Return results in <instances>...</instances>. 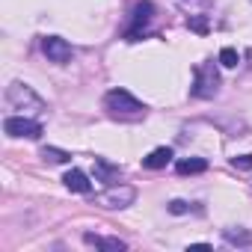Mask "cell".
<instances>
[{
	"label": "cell",
	"instance_id": "1",
	"mask_svg": "<svg viewBox=\"0 0 252 252\" xmlns=\"http://www.w3.org/2000/svg\"><path fill=\"white\" fill-rule=\"evenodd\" d=\"M104 107L113 116H119V119H140V116H146V104L137 101L128 89H110L104 95Z\"/></svg>",
	"mask_w": 252,
	"mask_h": 252
},
{
	"label": "cell",
	"instance_id": "2",
	"mask_svg": "<svg viewBox=\"0 0 252 252\" xmlns=\"http://www.w3.org/2000/svg\"><path fill=\"white\" fill-rule=\"evenodd\" d=\"M6 104L12 107V110H21V116L24 113H36V110H45V104H42V98L27 86V83H21V80H15V83H9V89H6Z\"/></svg>",
	"mask_w": 252,
	"mask_h": 252
},
{
	"label": "cell",
	"instance_id": "3",
	"mask_svg": "<svg viewBox=\"0 0 252 252\" xmlns=\"http://www.w3.org/2000/svg\"><path fill=\"white\" fill-rule=\"evenodd\" d=\"M220 92V71L214 63H199L196 65V74H193V95L208 101Z\"/></svg>",
	"mask_w": 252,
	"mask_h": 252
},
{
	"label": "cell",
	"instance_id": "4",
	"mask_svg": "<svg viewBox=\"0 0 252 252\" xmlns=\"http://www.w3.org/2000/svg\"><path fill=\"white\" fill-rule=\"evenodd\" d=\"M3 131L9 137H27V140H39L42 137V125L30 116H9L3 122Z\"/></svg>",
	"mask_w": 252,
	"mask_h": 252
},
{
	"label": "cell",
	"instance_id": "5",
	"mask_svg": "<svg viewBox=\"0 0 252 252\" xmlns=\"http://www.w3.org/2000/svg\"><path fill=\"white\" fill-rule=\"evenodd\" d=\"M134 199H137L134 187H128V184H107V190L101 193L98 202L104 208H128V205H134Z\"/></svg>",
	"mask_w": 252,
	"mask_h": 252
},
{
	"label": "cell",
	"instance_id": "6",
	"mask_svg": "<svg viewBox=\"0 0 252 252\" xmlns=\"http://www.w3.org/2000/svg\"><path fill=\"white\" fill-rule=\"evenodd\" d=\"M42 51H45V57L51 60V63H68L71 60V45L65 42V39H60V36H48V39H42Z\"/></svg>",
	"mask_w": 252,
	"mask_h": 252
},
{
	"label": "cell",
	"instance_id": "7",
	"mask_svg": "<svg viewBox=\"0 0 252 252\" xmlns=\"http://www.w3.org/2000/svg\"><path fill=\"white\" fill-rule=\"evenodd\" d=\"M155 18V6L149 3V0H143V3L134 9V27L128 30V42H137L140 36H146V24Z\"/></svg>",
	"mask_w": 252,
	"mask_h": 252
},
{
	"label": "cell",
	"instance_id": "8",
	"mask_svg": "<svg viewBox=\"0 0 252 252\" xmlns=\"http://www.w3.org/2000/svg\"><path fill=\"white\" fill-rule=\"evenodd\" d=\"M63 181H65V187H68L71 193H89V190H92V181H89L86 172H80V169H68Z\"/></svg>",
	"mask_w": 252,
	"mask_h": 252
},
{
	"label": "cell",
	"instance_id": "9",
	"mask_svg": "<svg viewBox=\"0 0 252 252\" xmlns=\"http://www.w3.org/2000/svg\"><path fill=\"white\" fill-rule=\"evenodd\" d=\"M95 175H98V181H104V184H116L119 175H122V169L113 166V163H107L104 158H95Z\"/></svg>",
	"mask_w": 252,
	"mask_h": 252
},
{
	"label": "cell",
	"instance_id": "10",
	"mask_svg": "<svg viewBox=\"0 0 252 252\" xmlns=\"http://www.w3.org/2000/svg\"><path fill=\"white\" fill-rule=\"evenodd\" d=\"M169 160H172V149L160 146V149H155L149 158H143V166H146V169H163Z\"/></svg>",
	"mask_w": 252,
	"mask_h": 252
},
{
	"label": "cell",
	"instance_id": "11",
	"mask_svg": "<svg viewBox=\"0 0 252 252\" xmlns=\"http://www.w3.org/2000/svg\"><path fill=\"white\" fill-rule=\"evenodd\" d=\"M175 169H178V175H199L208 169V160L205 158H184L175 163Z\"/></svg>",
	"mask_w": 252,
	"mask_h": 252
},
{
	"label": "cell",
	"instance_id": "12",
	"mask_svg": "<svg viewBox=\"0 0 252 252\" xmlns=\"http://www.w3.org/2000/svg\"><path fill=\"white\" fill-rule=\"evenodd\" d=\"M83 240H86V243H95V246H101V249H107V252H122V249H125V240H119V237H98V234H86Z\"/></svg>",
	"mask_w": 252,
	"mask_h": 252
},
{
	"label": "cell",
	"instance_id": "13",
	"mask_svg": "<svg viewBox=\"0 0 252 252\" xmlns=\"http://www.w3.org/2000/svg\"><path fill=\"white\" fill-rule=\"evenodd\" d=\"M222 237H225L228 243H234V246H249V243H252V234H249V231H240V228H237V231H234V228H225Z\"/></svg>",
	"mask_w": 252,
	"mask_h": 252
},
{
	"label": "cell",
	"instance_id": "14",
	"mask_svg": "<svg viewBox=\"0 0 252 252\" xmlns=\"http://www.w3.org/2000/svg\"><path fill=\"white\" fill-rule=\"evenodd\" d=\"M42 158H45L48 163H65V160H68L71 155H68V152H63V149H54V146H45V149H42Z\"/></svg>",
	"mask_w": 252,
	"mask_h": 252
},
{
	"label": "cell",
	"instance_id": "15",
	"mask_svg": "<svg viewBox=\"0 0 252 252\" xmlns=\"http://www.w3.org/2000/svg\"><path fill=\"white\" fill-rule=\"evenodd\" d=\"M240 63V54L234 51V48H222L220 51V65H225V68H234Z\"/></svg>",
	"mask_w": 252,
	"mask_h": 252
},
{
	"label": "cell",
	"instance_id": "16",
	"mask_svg": "<svg viewBox=\"0 0 252 252\" xmlns=\"http://www.w3.org/2000/svg\"><path fill=\"white\" fill-rule=\"evenodd\" d=\"M187 24H190V30H196V33H208V15H190Z\"/></svg>",
	"mask_w": 252,
	"mask_h": 252
},
{
	"label": "cell",
	"instance_id": "17",
	"mask_svg": "<svg viewBox=\"0 0 252 252\" xmlns=\"http://www.w3.org/2000/svg\"><path fill=\"white\" fill-rule=\"evenodd\" d=\"M231 166H234V169H252V155H240V158H231Z\"/></svg>",
	"mask_w": 252,
	"mask_h": 252
},
{
	"label": "cell",
	"instance_id": "18",
	"mask_svg": "<svg viewBox=\"0 0 252 252\" xmlns=\"http://www.w3.org/2000/svg\"><path fill=\"white\" fill-rule=\"evenodd\" d=\"M169 211H172V214H187L190 205H187L184 199H172V202H169Z\"/></svg>",
	"mask_w": 252,
	"mask_h": 252
},
{
	"label": "cell",
	"instance_id": "19",
	"mask_svg": "<svg viewBox=\"0 0 252 252\" xmlns=\"http://www.w3.org/2000/svg\"><path fill=\"white\" fill-rule=\"evenodd\" d=\"M178 3L187 9V12H193V3H202V6H211V0H178Z\"/></svg>",
	"mask_w": 252,
	"mask_h": 252
}]
</instances>
